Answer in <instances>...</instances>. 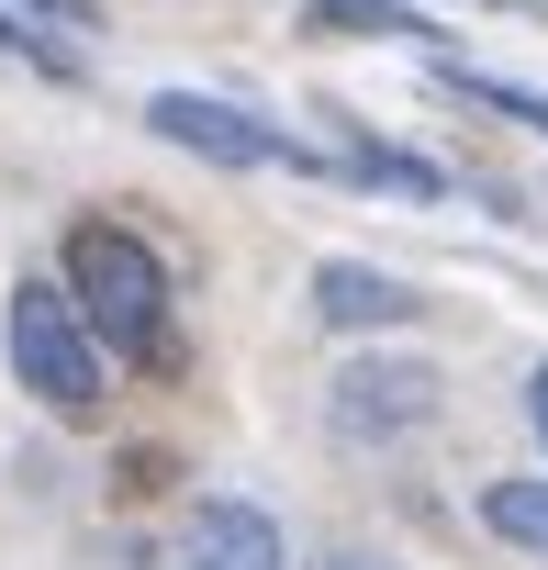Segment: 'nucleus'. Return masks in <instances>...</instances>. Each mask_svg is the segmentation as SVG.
Wrapping results in <instances>:
<instances>
[{"mask_svg": "<svg viewBox=\"0 0 548 570\" xmlns=\"http://www.w3.org/2000/svg\"><path fill=\"white\" fill-rule=\"evenodd\" d=\"M526 425H537V448H548V358L526 370Z\"/></svg>", "mask_w": 548, "mask_h": 570, "instance_id": "13", "label": "nucleus"}, {"mask_svg": "<svg viewBox=\"0 0 548 570\" xmlns=\"http://www.w3.org/2000/svg\"><path fill=\"white\" fill-rule=\"evenodd\" d=\"M146 135H168V146H190V157H213V168H325V146L257 124L246 101H213V90H157V101H146Z\"/></svg>", "mask_w": 548, "mask_h": 570, "instance_id": "3", "label": "nucleus"}, {"mask_svg": "<svg viewBox=\"0 0 548 570\" xmlns=\"http://www.w3.org/2000/svg\"><path fill=\"white\" fill-rule=\"evenodd\" d=\"M325 179H370V190H403V202H448V168L425 157H392V146H336Z\"/></svg>", "mask_w": 548, "mask_h": 570, "instance_id": "8", "label": "nucleus"}, {"mask_svg": "<svg viewBox=\"0 0 548 570\" xmlns=\"http://www.w3.org/2000/svg\"><path fill=\"white\" fill-rule=\"evenodd\" d=\"M314 314H325L336 336H392V325H414L425 303H414V279H392V268H370V257H325V268H314Z\"/></svg>", "mask_w": 548, "mask_h": 570, "instance_id": "6", "label": "nucleus"}, {"mask_svg": "<svg viewBox=\"0 0 548 570\" xmlns=\"http://www.w3.org/2000/svg\"><path fill=\"white\" fill-rule=\"evenodd\" d=\"M0 57H35L46 79H79V57H68V46H46V35H23L12 12H0Z\"/></svg>", "mask_w": 548, "mask_h": 570, "instance_id": "11", "label": "nucleus"}, {"mask_svg": "<svg viewBox=\"0 0 548 570\" xmlns=\"http://www.w3.org/2000/svg\"><path fill=\"white\" fill-rule=\"evenodd\" d=\"M459 12H537V0H459Z\"/></svg>", "mask_w": 548, "mask_h": 570, "instance_id": "14", "label": "nucleus"}, {"mask_svg": "<svg viewBox=\"0 0 548 570\" xmlns=\"http://www.w3.org/2000/svg\"><path fill=\"white\" fill-rule=\"evenodd\" d=\"M314 570H403V559H381V548H325Z\"/></svg>", "mask_w": 548, "mask_h": 570, "instance_id": "12", "label": "nucleus"}, {"mask_svg": "<svg viewBox=\"0 0 548 570\" xmlns=\"http://www.w3.org/2000/svg\"><path fill=\"white\" fill-rule=\"evenodd\" d=\"M437 403H448V381H437L425 358H359V370H336V392H325V436H336V448H392V436L437 425Z\"/></svg>", "mask_w": 548, "mask_h": 570, "instance_id": "4", "label": "nucleus"}, {"mask_svg": "<svg viewBox=\"0 0 548 570\" xmlns=\"http://www.w3.org/2000/svg\"><path fill=\"white\" fill-rule=\"evenodd\" d=\"M481 525H492L503 548L548 559V470H526V481H481Z\"/></svg>", "mask_w": 548, "mask_h": 570, "instance_id": "7", "label": "nucleus"}, {"mask_svg": "<svg viewBox=\"0 0 548 570\" xmlns=\"http://www.w3.org/2000/svg\"><path fill=\"white\" fill-rule=\"evenodd\" d=\"M437 90H448V101H470V112H503V124L548 135V90H526V79H492V68H437Z\"/></svg>", "mask_w": 548, "mask_h": 570, "instance_id": "9", "label": "nucleus"}, {"mask_svg": "<svg viewBox=\"0 0 548 570\" xmlns=\"http://www.w3.org/2000/svg\"><path fill=\"white\" fill-rule=\"evenodd\" d=\"M303 23H314V35H359V46H370V35L437 46V23H425V12H392V0H303Z\"/></svg>", "mask_w": 548, "mask_h": 570, "instance_id": "10", "label": "nucleus"}, {"mask_svg": "<svg viewBox=\"0 0 548 570\" xmlns=\"http://www.w3.org/2000/svg\"><path fill=\"white\" fill-rule=\"evenodd\" d=\"M68 303H79V325H90L112 358L168 370V268H157L146 235H124V224H68Z\"/></svg>", "mask_w": 548, "mask_h": 570, "instance_id": "1", "label": "nucleus"}, {"mask_svg": "<svg viewBox=\"0 0 548 570\" xmlns=\"http://www.w3.org/2000/svg\"><path fill=\"white\" fill-rule=\"evenodd\" d=\"M12 12H79V0H12Z\"/></svg>", "mask_w": 548, "mask_h": 570, "instance_id": "15", "label": "nucleus"}, {"mask_svg": "<svg viewBox=\"0 0 548 570\" xmlns=\"http://www.w3.org/2000/svg\"><path fill=\"white\" fill-rule=\"evenodd\" d=\"M179 570H292V548L246 492H202L190 525H179Z\"/></svg>", "mask_w": 548, "mask_h": 570, "instance_id": "5", "label": "nucleus"}, {"mask_svg": "<svg viewBox=\"0 0 548 570\" xmlns=\"http://www.w3.org/2000/svg\"><path fill=\"white\" fill-rule=\"evenodd\" d=\"M0 358H12V381L46 414H68V425L101 414V336L79 325V303L57 279H12V303H0Z\"/></svg>", "mask_w": 548, "mask_h": 570, "instance_id": "2", "label": "nucleus"}]
</instances>
